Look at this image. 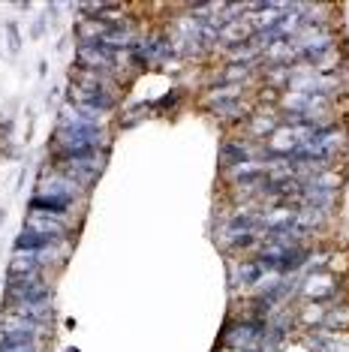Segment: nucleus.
<instances>
[{"label": "nucleus", "instance_id": "obj_17", "mask_svg": "<svg viewBox=\"0 0 349 352\" xmlns=\"http://www.w3.org/2000/svg\"><path fill=\"white\" fill-rule=\"evenodd\" d=\"M328 214H322L319 208H311V205H301V208H295V226L301 229V232H307V235H316L319 229H325L328 226Z\"/></svg>", "mask_w": 349, "mask_h": 352}, {"label": "nucleus", "instance_id": "obj_3", "mask_svg": "<svg viewBox=\"0 0 349 352\" xmlns=\"http://www.w3.org/2000/svg\"><path fill=\"white\" fill-rule=\"evenodd\" d=\"M3 307L6 304H21V301H52L54 286L52 277H6L3 280Z\"/></svg>", "mask_w": 349, "mask_h": 352}, {"label": "nucleus", "instance_id": "obj_10", "mask_svg": "<svg viewBox=\"0 0 349 352\" xmlns=\"http://www.w3.org/2000/svg\"><path fill=\"white\" fill-rule=\"evenodd\" d=\"M253 100L250 97H241V100H229V102H220V106L208 109V115L214 118L217 124L229 126V130H241L247 124V118L253 115Z\"/></svg>", "mask_w": 349, "mask_h": 352}, {"label": "nucleus", "instance_id": "obj_23", "mask_svg": "<svg viewBox=\"0 0 349 352\" xmlns=\"http://www.w3.org/2000/svg\"><path fill=\"white\" fill-rule=\"evenodd\" d=\"M52 25V21L49 19H39L36 21V25H34V30H30V39H39V36H43L45 34V28H49Z\"/></svg>", "mask_w": 349, "mask_h": 352}, {"label": "nucleus", "instance_id": "obj_1", "mask_svg": "<svg viewBox=\"0 0 349 352\" xmlns=\"http://www.w3.org/2000/svg\"><path fill=\"white\" fill-rule=\"evenodd\" d=\"M112 135L106 126L87 124V126H54L49 139V157H76V154H91V151H109Z\"/></svg>", "mask_w": 349, "mask_h": 352}, {"label": "nucleus", "instance_id": "obj_14", "mask_svg": "<svg viewBox=\"0 0 349 352\" xmlns=\"http://www.w3.org/2000/svg\"><path fill=\"white\" fill-rule=\"evenodd\" d=\"M0 334H30V338H39V340L45 343L49 325L30 322V319L12 314V310H3V314H0Z\"/></svg>", "mask_w": 349, "mask_h": 352}, {"label": "nucleus", "instance_id": "obj_13", "mask_svg": "<svg viewBox=\"0 0 349 352\" xmlns=\"http://www.w3.org/2000/svg\"><path fill=\"white\" fill-rule=\"evenodd\" d=\"M49 271L39 262V250H12L10 265H6V277H43Z\"/></svg>", "mask_w": 349, "mask_h": 352}, {"label": "nucleus", "instance_id": "obj_20", "mask_svg": "<svg viewBox=\"0 0 349 352\" xmlns=\"http://www.w3.org/2000/svg\"><path fill=\"white\" fill-rule=\"evenodd\" d=\"M325 271H328V274H335L337 280H340V274L346 277L349 274V247H344V250H331Z\"/></svg>", "mask_w": 349, "mask_h": 352}, {"label": "nucleus", "instance_id": "obj_18", "mask_svg": "<svg viewBox=\"0 0 349 352\" xmlns=\"http://www.w3.org/2000/svg\"><path fill=\"white\" fill-rule=\"evenodd\" d=\"M322 328H331V331H349V301L346 298L340 304H328V314H325Z\"/></svg>", "mask_w": 349, "mask_h": 352}, {"label": "nucleus", "instance_id": "obj_12", "mask_svg": "<svg viewBox=\"0 0 349 352\" xmlns=\"http://www.w3.org/2000/svg\"><path fill=\"white\" fill-rule=\"evenodd\" d=\"M25 232H34V235H43V238H52V241H69V235H73V226H67V223L54 220V217H45V214H34L27 211L25 217Z\"/></svg>", "mask_w": 349, "mask_h": 352}, {"label": "nucleus", "instance_id": "obj_9", "mask_svg": "<svg viewBox=\"0 0 349 352\" xmlns=\"http://www.w3.org/2000/svg\"><path fill=\"white\" fill-rule=\"evenodd\" d=\"M277 126H280V111L277 109H253V115L247 118V124L238 130V135H244V139L262 145Z\"/></svg>", "mask_w": 349, "mask_h": 352}, {"label": "nucleus", "instance_id": "obj_19", "mask_svg": "<svg viewBox=\"0 0 349 352\" xmlns=\"http://www.w3.org/2000/svg\"><path fill=\"white\" fill-rule=\"evenodd\" d=\"M52 244H60V241H52V238H43V235H34V232L21 229L12 241V250H34L36 253V250H45V247H52Z\"/></svg>", "mask_w": 349, "mask_h": 352}, {"label": "nucleus", "instance_id": "obj_7", "mask_svg": "<svg viewBox=\"0 0 349 352\" xmlns=\"http://www.w3.org/2000/svg\"><path fill=\"white\" fill-rule=\"evenodd\" d=\"M265 148L256 145V142L244 139V135H229L220 145V166L223 169H232L238 163H247V160H265Z\"/></svg>", "mask_w": 349, "mask_h": 352}, {"label": "nucleus", "instance_id": "obj_22", "mask_svg": "<svg viewBox=\"0 0 349 352\" xmlns=\"http://www.w3.org/2000/svg\"><path fill=\"white\" fill-rule=\"evenodd\" d=\"M6 34H10V52H12V54H19V52H21L19 25H15V21H6Z\"/></svg>", "mask_w": 349, "mask_h": 352}, {"label": "nucleus", "instance_id": "obj_15", "mask_svg": "<svg viewBox=\"0 0 349 352\" xmlns=\"http://www.w3.org/2000/svg\"><path fill=\"white\" fill-rule=\"evenodd\" d=\"M325 314H328V304L325 301H304L301 304V307L295 310V322L301 328V334L313 331V328H322Z\"/></svg>", "mask_w": 349, "mask_h": 352}, {"label": "nucleus", "instance_id": "obj_16", "mask_svg": "<svg viewBox=\"0 0 349 352\" xmlns=\"http://www.w3.org/2000/svg\"><path fill=\"white\" fill-rule=\"evenodd\" d=\"M223 181L232 187V184H241V181H250V178H262L265 175V160H247V163H238L232 169H220Z\"/></svg>", "mask_w": 349, "mask_h": 352}, {"label": "nucleus", "instance_id": "obj_5", "mask_svg": "<svg viewBox=\"0 0 349 352\" xmlns=\"http://www.w3.org/2000/svg\"><path fill=\"white\" fill-rule=\"evenodd\" d=\"M34 190H36V193H45V196H67V199H76V202H78V196H85V190L78 187L76 181H69L60 169H54L52 163L39 166L36 187Z\"/></svg>", "mask_w": 349, "mask_h": 352}, {"label": "nucleus", "instance_id": "obj_4", "mask_svg": "<svg viewBox=\"0 0 349 352\" xmlns=\"http://www.w3.org/2000/svg\"><path fill=\"white\" fill-rule=\"evenodd\" d=\"M340 280L328 271H313V274H301V286H298V298L301 301H344L346 292L344 286H337Z\"/></svg>", "mask_w": 349, "mask_h": 352}, {"label": "nucleus", "instance_id": "obj_2", "mask_svg": "<svg viewBox=\"0 0 349 352\" xmlns=\"http://www.w3.org/2000/svg\"><path fill=\"white\" fill-rule=\"evenodd\" d=\"M54 169H60L69 181H76L78 187L85 190H93V184L100 181L102 169L109 163V151H91V154H76V157H58V160H49Z\"/></svg>", "mask_w": 349, "mask_h": 352}, {"label": "nucleus", "instance_id": "obj_6", "mask_svg": "<svg viewBox=\"0 0 349 352\" xmlns=\"http://www.w3.org/2000/svg\"><path fill=\"white\" fill-rule=\"evenodd\" d=\"M76 199H67V196H45V193H34L27 202V211L34 214H45V217H54L60 223H67V226H78V220L73 217L76 211Z\"/></svg>", "mask_w": 349, "mask_h": 352}, {"label": "nucleus", "instance_id": "obj_24", "mask_svg": "<svg viewBox=\"0 0 349 352\" xmlns=\"http://www.w3.org/2000/svg\"><path fill=\"white\" fill-rule=\"evenodd\" d=\"M36 73H39V76H45V73H49V63H45V60H39V67H36Z\"/></svg>", "mask_w": 349, "mask_h": 352}, {"label": "nucleus", "instance_id": "obj_11", "mask_svg": "<svg viewBox=\"0 0 349 352\" xmlns=\"http://www.w3.org/2000/svg\"><path fill=\"white\" fill-rule=\"evenodd\" d=\"M67 102L87 106V109L100 111V115H112V111L121 106V97H112V94H102V91H87V87L67 85Z\"/></svg>", "mask_w": 349, "mask_h": 352}, {"label": "nucleus", "instance_id": "obj_21", "mask_svg": "<svg viewBox=\"0 0 349 352\" xmlns=\"http://www.w3.org/2000/svg\"><path fill=\"white\" fill-rule=\"evenodd\" d=\"M0 346H43V340L30 334H0Z\"/></svg>", "mask_w": 349, "mask_h": 352}, {"label": "nucleus", "instance_id": "obj_25", "mask_svg": "<svg viewBox=\"0 0 349 352\" xmlns=\"http://www.w3.org/2000/svg\"><path fill=\"white\" fill-rule=\"evenodd\" d=\"M3 220H6V208H0V226H3Z\"/></svg>", "mask_w": 349, "mask_h": 352}, {"label": "nucleus", "instance_id": "obj_8", "mask_svg": "<svg viewBox=\"0 0 349 352\" xmlns=\"http://www.w3.org/2000/svg\"><path fill=\"white\" fill-rule=\"evenodd\" d=\"M69 85L87 87V91L112 94V97H124V87H126V82H121V78L112 76V73H97V69H82V67H73Z\"/></svg>", "mask_w": 349, "mask_h": 352}]
</instances>
